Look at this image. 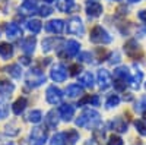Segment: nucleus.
Here are the masks:
<instances>
[{"mask_svg": "<svg viewBox=\"0 0 146 145\" xmlns=\"http://www.w3.org/2000/svg\"><path fill=\"white\" fill-rule=\"evenodd\" d=\"M76 125L79 128H95L96 125H100V113L95 110H85L78 119H76Z\"/></svg>", "mask_w": 146, "mask_h": 145, "instance_id": "nucleus-1", "label": "nucleus"}, {"mask_svg": "<svg viewBox=\"0 0 146 145\" xmlns=\"http://www.w3.org/2000/svg\"><path fill=\"white\" fill-rule=\"evenodd\" d=\"M89 40L94 43V44H108L111 43V35H110L102 27L96 25L92 28L91 34H89Z\"/></svg>", "mask_w": 146, "mask_h": 145, "instance_id": "nucleus-2", "label": "nucleus"}, {"mask_svg": "<svg viewBox=\"0 0 146 145\" xmlns=\"http://www.w3.org/2000/svg\"><path fill=\"white\" fill-rule=\"evenodd\" d=\"M124 51L129 57L131 59H137V57H142L143 56V51H142V48L140 45L135 41V40H130L124 44Z\"/></svg>", "mask_w": 146, "mask_h": 145, "instance_id": "nucleus-3", "label": "nucleus"}, {"mask_svg": "<svg viewBox=\"0 0 146 145\" xmlns=\"http://www.w3.org/2000/svg\"><path fill=\"white\" fill-rule=\"evenodd\" d=\"M67 70H66V67L63 66V65H54L53 67H51V72H50V76H51V79L54 81V82H64L66 79H67Z\"/></svg>", "mask_w": 146, "mask_h": 145, "instance_id": "nucleus-4", "label": "nucleus"}, {"mask_svg": "<svg viewBox=\"0 0 146 145\" xmlns=\"http://www.w3.org/2000/svg\"><path fill=\"white\" fill-rule=\"evenodd\" d=\"M45 98H47V101L50 104H58L60 101H62V98H63V92L60 91L56 85H51V87H48L47 91H45Z\"/></svg>", "mask_w": 146, "mask_h": 145, "instance_id": "nucleus-5", "label": "nucleus"}, {"mask_svg": "<svg viewBox=\"0 0 146 145\" xmlns=\"http://www.w3.org/2000/svg\"><path fill=\"white\" fill-rule=\"evenodd\" d=\"M83 31H85V28H83L82 19H80L79 16H73V18L67 22V32L75 34V35H82Z\"/></svg>", "mask_w": 146, "mask_h": 145, "instance_id": "nucleus-6", "label": "nucleus"}, {"mask_svg": "<svg viewBox=\"0 0 146 145\" xmlns=\"http://www.w3.org/2000/svg\"><path fill=\"white\" fill-rule=\"evenodd\" d=\"M27 82L29 84L31 87H40L42 82H45V76H44V74H42L41 70L34 69V70H31L29 74H28Z\"/></svg>", "mask_w": 146, "mask_h": 145, "instance_id": "nucleus-7", "label": "nucleus"}, {"mask_svg": "<svg viewBox=\"0 0 146 145\" xmlns=\"http://www.w3.org/2000/svg\"><path fill=\"white\" fill-rule=\"evenodd\" d=\"M85 7H86V13L92 18H96L102 13V5L96 0H88Z\"/></svg>", "mask_w": 146, "mask_h": 145, "instance_id": "nucleus-8", "label": "nucleus"}, {"mask_svg": "<svg viewBox=\"0 0 146 145\" xmlns=\"http://www.w3.org/2000/svg\"><path fill=\"white\" fill-rule=\"evenodd\" d=\"M111 84H113V79H111L110 72L105 70V69L98 70V85H100V88L101 90H107Z\"/></svg>", "mask_w": 146, "mask_h": 145, "instance_id": "nucleus-9", "label": "nucleus"}, {"mask_svg": "<svg viewBox=\"0 0 146 145\" xmlns=\"http://www.w3.org/2000/svg\"><path fill=\"white\" fill-rule=\"evenodd\" d=\"M64 29V22L62 19H53L45 23V31L51 34H60Z\"/></svg>", "mask_w": 146, "mask_h": 145, "instance_id": "nucleus-10", "label": "nucleus"}, {"mask_svg": "<svg viewBox=\"0 0 146 145\" xmlns=\"http://www.w3.org/2000/svg\"><path fill=\"white\" fill-rule=\"evenodd\" d=\"M110 128H111L114 132H120V134H124L127 132V122L123 119V117H115L114 120L110 122Z\"/></svg>", "mask_w": 146, "mask_h": 145, "instance_id": "nucleus-11", "label": "nucleus"}, {"mask_svg": "<svg viewBox=\"0 0 146 145\" xmlns=\"http://www.w3.org/2000/svg\"><path fill=\"white\" fill-rule=\"evenodd\" d=\"M58 114H60V117H62L63 120L69 122V120H72V117L75 116V107L70 106V104H63L62 107H60V110H58Z\"/></svg>", "mask_w": 146, "mask_h": 145, "instance_id": "nucleus-12", "label": "nucleus"}, {"mask_svg": "<svg viewBox=\"0 0 146 145\" xmlns=\"http://www.w3.org/2000/svg\"><path fill=\"white\" fill-rule=\"evenodd\" d=\"M6 34H7L9 38H18V37L22 35V29H21V27L18 25V23L10 22V23H7V27H6Z\"/></svg>", "mask_w": 146, "mask_h": 145, "instance_id": "nucleus-13", "label": "nucleus"}, {"mask_svg": "<svg viewBox=\"0 0 146 145\" xmlns=\"http://www.w3.org/2000/svg\"><path fill=\"white\" fill-rule=\"evenodd\" d=\"M21 10L23 13H35L38 10V2L36 0H25L21 6Z\"/></svg>", "mask_w": 146, "mask_h": 145, "instance_id": "nucleus-14", "label": "nucleus"}, {"mask_svg": "<svg viewBox=\"0 0 146 145\" xmlns=\"http://www.w3.org/2000/svg\"><path fill=\"white\" fill-rule=\"evenodd\" d=\"M114 78L115 79H121V81H126V82H130V70L129 67L126 66H121V67H117L114 70Z\"/></svg>", "mask_w": 146, "mask_h": 145, "instance_id": "nucleus-15", "label": "nucleus"}, {"mask_svg": "<svg viewBox=\"0 0 146 145\" xmlns=\"http://www.w3.org/2000/svg\"><path fill=\"white\" fill-rule=\"evenodd\" d=\"M79 51H80V44L78 43V41H75V40H69L67 43H66V53L69 54V56H78L79 54Z\"/></svg>", "mask_w": 146, "mask_h": 145, "instance_id": "nucleus-16", "label": "nucleus"}, {"mask_svg": "<svg viewBox=\"0 0 146 145\" xmlns=\"http://www.w3.org/2000/svg\"><path fill=\"white\" fill-rule=\"evenodd\" d=\"M79 84L82 87L92 88L94 87V76H92L91 72H83V74L79 76Z\"/></svg>", "mask_w": 146, "mask_h": 145, "instance_id": "nucleus-17", "label": "nucleus"}, {"mask_svg": "<svg viewBox=\"0 0 146 145\" xmlns=\"http://www.w3.org/2000/svg\"><path fill=\"white\" fill-rule=\"evenodd\" d=\"M21 47H22V50L25 51V53L31 54V53L34 51V48H35V38H34V37H28V38H25V40L22 41Z\"/></svg>", "mask_w": 146, "mask_h": 145, "instance_id": "nucleus-18", "label": "nucleus"}, {"mask_svg": "<svg viewBox=\"0 0 146 145\" xmlns=\"http://www.w3.org/2000/svg\"><path fill=\"white\" fill-rule=\"evenodd\" d=\"M82 94H83V91H82L80 85H75V84H73V85H69L66 88V95L70 97V98H76V97H79Z\"/></svg>", "mask_w": 146, "mask_h": 145, "instance_id": "nucleus-19", "label": "nucleus"}, {"mask_svg": "<svg viewBox=\"0 0 146 145\" xmlns=\"http://www.w3.org/2000/svg\"><path fill=\"white\" fill-rule=\"evenodd\" d=\"M58 43H62V40H60V38H45V40L42 41V50H44L45 53H47V51H51Z\"/></svg>", "mask_w": 146, "mask_h": 145, "instance_id": "nucleus-20", "label": "nucleus"}, {"mask_svg": "<svg viewBox=\"0 0 146 145\" xmlns=\"http://www.w3.org/2000/svg\"><path fill=\"white\" fill-rule=\"evenodd\" d=\"M85 104H92V106H100V97L98 95H86L78 103V106H85Z\"/></svg>", "mask_w": 146, "mask_h": 145, "instance_id": "nucleus-21", "label": "nucleus"}, {"mask_svg": "<svg viewBox=\"0 0 146 145\" xmlns=\"http://www.w3.org/2000/svg\"><path fill=\"white\" fill-rule=\"evenodd\" d=\"M75 5V0H57V9L60 12H70Z\"/></svg>", "mask_w": 146, "mask_h": 145, "instance_id": "nucleus-22", "label": "nucleus"}, {"mask_svg": "<svg viewBox=\"0 0 146 145\" xmlns=\"http://www.w3.org/2000/svg\"><path fill=\"white\" fill-rule=\"evenodd\" d=\"M13 90H15L13 84H10L7 81H0V94L2 95H10L13 92Z\"/></svg>", "mask_w": 146, "mask_h": 145, "instance_id": "nucleus-23", "label": "nucleus"}, {"mask_svg": "<svg viewBox=\"0 0 146 145\" xmlns=\"http://www.w3.org/2000/svg\"><path fill=\"white\" fill-rule=\"evenodd\" d=\"M12 54H13V47L7 43H2L0 44V56L3 59H9Z\"/></svg>", "mask_w": 146, "mask_h": 145, "instance_id": "nucleus-24", "label": "nucleus"}, {"mask_svg": "<svg viewBox=\"0 0 146 145\" xmlns=\"http://www.w3.org/2000/svg\"><path fill=\"white\" fill-rule=\"evenodd\" d=\"M27 28L32 32V34H38L42 28V23L38 21V19H32V21H28L27 22Z\"/></svg>", "mask_w": 146, "mask_h": 145, "instance_id": "nucleus-25", "label": "nucleus"}, {"mask_svg": "<svg viewBox=\"0 0 146 145\" xmlns=\"http://www.w3.org/2000/svg\"><path fill=\"white\" fill-rule=\"evenodd\" d=\"M142 79H143V74L140 70H137L135 75H133L131 78H130V85H131V88L133 90H139V87H140V82H142Z\"/></svg>", "mask_w": 146, "mask_h": 145, "instance_id": "nucleus-26", "label": "nucleus"}, {"mask_svg": "<svg viewBox=\"0 0 146 145\" xmlns=\"http://www.w3.org/2000/svg\"><path fill=\"white\" fill-rule=\"evenodd\" d=\"M45 122H47V125L50 126V128H56V126H57V123H58V114H57L54 110H51L50 113L47 114Z\"/></svg>", "mask_w": 146, "mask_h": 145, "instance_id": "nucleus-27", "label": "nucleus"}, {"mask_svg": "<svg viewBox=\"0 0 146 145\" xmlns=\"http://www.w3.org/2000/svg\"><path fill=\"white\" fill-rule=\"evenodd\" d=\"M25 107H27V98H23V97L22 98H18L15 101V104H13V113L15 114H21Z\"/></svg>", "mask_w": 146, "mask_h": 145, "instance_id": "nucleus-28", "label": "nucleus"}, {"mask_svg": "<svg viewBox=\"0 0 146 145\" xmlns=\"http://www.w3.org/2000/svg\"><path fill=\"white\" fill-rule=\"evenodd\" d=\"M50 145H66V134H56L51 141H50Z\"/></svg>", "mask_w": 146, "mask_h": 145, "instance_id": "nucleus-29", "label": "nucleus"}, {"mask_svg": "<svg viewBox=\"0 0 146 145\" xmlns=\"http://www.w3.org/2000/svg\"><path fill=\"white\" fill-rule=\"evenodd\" d=\"M78 139H79V134H78V132H76L75 129L69 130L67 134H66V141H67V144H69V145H75Z\"/></svg>", "mask_w": 146, "mask_h": 145, "instance_id": "nucleus-30", "label": "nucleus"}, {"mask_svg": "<svg viewBox=\"0 0 146 145\" xmlns=\"http://www.w3.org/2000/svg\"><path fill=\"white\" fill-rule=\"evenodd\" d=\"M7 72H9V75L10 76H13V78H21V75H22V70H21V66L19 65H10L9 67H7Z\"/></svg>", "mask_w": 146, "mask_h": 145, "instance_id": "nucleus-31", "label": "nucleus"}, {"mask_svg": "<svg viewBox=\"0 0 146 145\" xmlns=\"http://www.w3.org/2000/svg\"><path fill=\"white\" fill-rule=\"evenodd\" d=\"M135 126H136V130L139 132L140 135L146 136V120L143 119H139V120H135Z\"/></svg>", "mask_w": 146, "mask_h": 145, "instance_id": "nucleus-32", "label": "nucleus"}, {"mask_svg": "<svg viewBox=\"0 0 146 145\" xmlns=\"http://www.w3.org/2000/svg\"><path fill=\"white\" fill-rule=\"evenodd\" d=\"M120 104V97L118 95H110L108 98H107V103H105V106L108 107V108H113V107H117Z\"/></svg>", "mask_w": 146, "mask_h": 145, "instance_id": "nucleus-33", "label": "nucleus"}, {"mask_svg": "<svg viewBox=\"0 0 146 145\" xmlns=\"http://www.w3.org/2000/svg\"><path fill=\"white\" fill-rule=\"evenodd\" d=\"M41 117H42V113H41L40 110H34V112H31L29 116H28L29 122H32V123H40V122H41Z\"/></svg>", "mask_w": 146, "mask_h": 145, "instance_id": "nucleus-34", "label": "nucleus"}, {"mask_svg": "<svg viewBox=\"0 0 146 145\" xmlns=\"http://www.w3.org/2000/svg\"><path fill=\"white\" fill-rule=\"evenodd\" d=\"M135 108H136V112H139V113H145L146 112V97H142V98L136 103Z\"/></svg>", "mask_w": 146, "mask_h": 145, "instance_id": "nucleus-35", "label": "nucleus"}, {"mask_svg": "<svg viewBox=\"0 0 146 145\" xmlns=\"http://www.w3.org/2000/svg\"><path fill=\"white\" fill-rule=\"evenodd\" d=\"M7 112H9V108H7L6 103H5V101H2V100H0V119H3V117H6V116H7Z\"/></svg>", "mask_w": 146, "mask_h": 145, "instance_id": "nucleus-36", "label": "nucleus"}, {"mask_svg": "<svg viewBox=\"0 0 146 145\" xmlns=\"http://www.w3.org/2000/svg\"><path fill=\"white\" fill-rule=\"evenodd\" d=\"M108 145H123V139H121L120 136L113 135L111 138L108 139Z\"/></svg>", "mask_w": 146, "mask_h": 145, "instance_id": "nucleus-37", "label": "nucleus"}, {"mask_svg": "<svg viewBox=\"0 0 146 145\" xmlns=\"http://www.w3.org/2000/svg\"><path fill=\"white\" fill-rule=\"evenodd\" d=\"M126 81H121V79H114V87H115V90H118V91H123L124 88H126Z\"/></svg>", "mask_w": 146, "mask_h": 145, "instance_id": "nucleus-38", "label": "nucleus"}, {"mask_svg": "<svg viewBox=\"0 0 146 145\" xmlns=\"http://www.w3.org/2000/svg\"><path fill=\"white\" fill-rule=\"evenodd\" d=\"M53 13V9L50 7V6H42L41 9H40V15L41 16H50Z\"/></svg>", "mask_w": 146, "mask_h": 145, "instance_id": "nucleus-39", "label": "nucleus"}, {"mask_svg": "<svg viewBox=\"0 0 146 145\" xmlns=\"http://www.w3.org/2000/svg\"><path fill=\"white\" fill-rule=\"evenodd\" d=\"M79 60H82V62H91V60H92V54H91L89 51L82 53V54L79 56Z\"/></svg>", "mask_w": 146, "mask_h": 145, "instance_id": "nucleus-40", "label": "nucleus"}, {"mask_svg": "<svg viewBox=\"0 0 146 145\" xmlns=\"http://www.w3.org/2000/svg\"><path fill=\"white\" fill-rule=\"evenodd\" d=\"M70 70H72V72H70L72 75H78L82 69H80V66H79V65H72V66H70Z\"/></svg>", "mask_w": 146, "mask_h": 145, "instance_id": "nucleus-41", "label": "nucleus"}, {"mask_svg": "<svg viewBox=\"0 0 146 145\" xmlns=\"http://www.w3.org/2000/svg\"><path fill=\"white\" fill-rule=\"evenodd\" d=\"M137 16H139V19H140V21L146 22V9H145V10H140L139 13H137Z\"/></svg>", "mask_w": 146, "mask_h": 145, "instance_id": "nucleus-42", "label": "nucleus"}, {"mask_svg": "<svg viewBox=\"0 0 146 145\" xmlns=\"http://www.w3.org/2000/svg\"><path fill=\"white\" fill-rule=\"evenodd\" d=\"M110 62H111V63H118V62H120V54H118V53H114V54H113V59L110 60Z\"/></svg>", "mask_w": 146, "mask_h": 145, "instance_id": "nucleus-43", "label": "nucleus"}, {"mask_svg": "<svg viewBox=\"0 0 146 145\" xmlns=\"http://www.w3.org/2000/svg\"><path fill=\"white\" fill-rule=\"evenodd\" d=\"M22 63L23 65H29V59L28 57H22Z\"/></svg>", "mask_w": 146, "mask_h": 145, "instance_id": "nucleus-44", "label": "nucleus"}, {"mask_svg": "<svg viewBox=\"0 0 146 145\" xmlns=\"http://www.w3.org/2000/svg\"><path fill=\"white\" fill-rule=\"evenodd\" d=\"M85 145H95V142L89 139V141H86V144H85Z\"/></svg>", "mask_w": 146, "mask_h": 145, "instance_id": "nucleus-45", "label": "nucleus"}, {"mask_svg": "<svg viewBox=\"0 0 146 145\" xmlns=\"http://www.w3.org/2000/svg\"><path fill=\"white\" fill-rule=\"evenodd\" d=\"M129 2H130V3H139L140 0H129Z\"/></svg>", "mask_w": 146, "mask_h": 145, "instance_id": "nucleus-46", "label": "nucleus"}, {"mask_svg": "<svg viewBox=\"0 0 146 145\" xmlns=\"http://www.w3.org/2000/svg\"><path fill=\"white\" fill-rule=\"evenodd\" d=\"M45 3H51V2H54V0H44Z\"/></svg>", "mask_w": 146, "mask_h": 145, "instance_id": "nucleus-47", "label": "nucleus"}, {"mask_svg": "<svg viewBox=\"0 0 146 145\" xmlns=\"http://www.w3.org/2000/svg\"><path fill=\"white\" fill-rule=\"evenodd\" d=\"M143 117H145V120H146V112H145V113H143Z\"/></svg>", "mask_w": 146, "mask_h": 145, "instance_id": "nucleus-48", "label": "nucleus"}, {"mask_svg": "<svg viewBox=\"0 0 146 145\" xmlns=\"http://www.w3.org/2000/svg\"><path fill=\"white\" fill-rule=\"evenodd\" d=\"M145 90H146V84H145Z\"/></svg>", "mask_w": 146, "mask_h": 145, "instance_id": "nucleus-49", "label": "nucleus"}, {"mask_svg": "<svg viewBox=\"0 0 146 145\" xmlns=\"http://www.w3.org/2000/svg\"><path fill=\"white\" fill-rule=\"evenodd\" d=\"M115 2H120V0H115Z\"/></svg>", "mask_w": 146, "mask_h": 145, "instance_id": "nucleus-50", "label": "nucleus"}, {"mask_svg": "<svg viewBox=\"0 0 146 145\" xmlns=\"http://www.w3.org/2000/svg\"><path fill=\"white\" fill-rule=\"evenodd\" d=\"M9 145H13V144H9Z\"/></svg>", "mask_w": 146, "mask_h": 145, "instance_id": "nucleus-51", "label": "nucleus"}]
</instances>
